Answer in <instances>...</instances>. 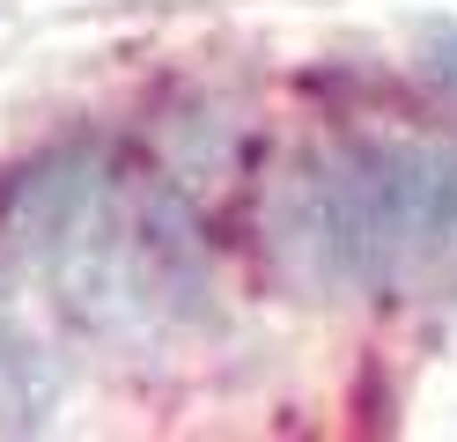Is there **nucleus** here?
<instances>
[{
  "mask_svg": "<svg viewBox=\"0 0 457 442\" xmlns=\"http://www.w3.org/2000/svg\"><path fill=\"white\" fill-rule=\"evenodd\" d=\"M0 258L30 273L81 332L155 339L207 303V251L178 192L81 140L30 163L0 199Z\"/></svg>",
  "mask_w": 457,
  "mask_h": 442,
  "instance_id": "obj_1",
  "label": "nucleus"
},
{
  "mask_svg": "<svg viewBox=\"0 0 457 442\" xmlns=\"http://www.w3.org/2000/svg\"><path fill=\"white\" fill-rule=\"evenodd\" d=\"M273 244L318 288L457 303V147L347 140L288 170Z\"/></svg>",
  "mask_w": 457,
  "mask_h": 442,
  "instance_id": "obj_2",
  "label": "nucleus"
},
{
  "mask_svg": "<svg viewBox=\"0 0 457 442\" xmlns=\"http://www.w3.org/2000/svg\"><path fill=\"white\" fill-rule=\"evenodd\" d=\"M52 398H60V369H52L45 339L15 317L8 280H0V428H37Z\"/></svg>",
  "mask_w": 457,
  "mask_h": 442,
  "instance_id": "obj_3",
  "label": "nucleus"
},
{
  "mask_svg": "<svg viewBox=\"0 0 457 442\" xmlns=\"http://www.w3.org/2000/svg\"><path fill=\"white\" fill-rule=\"evenodd\" d=\"M428 74H436V81L450 88V96H457V29H443V38L428 45Z\"/></svg>",
  "mask_w": 457,
  "mask_h": 442,
  "instance_id": "obj_4",
  "label": "nucleus"
}]
</instances>
